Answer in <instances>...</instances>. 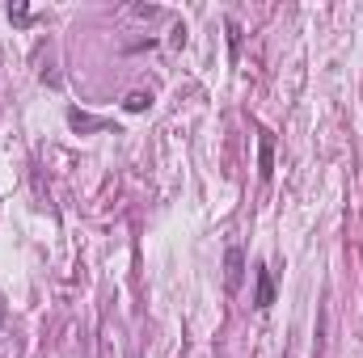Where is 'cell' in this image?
<instances>
[{
    "mask_svg": "<svg viewBox=\"0 0 363 358\" xmlns=\"http://www.w3.org/2000/svg\"><path fill=\"white\" fill-rule=\"evenodd\" d=\"M241 278H245V253H241V245H228V253H224V287L241 291Z\"/></svg>",
    "mask_w": 363,
    "mask_h": 358,
    "instance_id": "obj_1",
    "label": "cell"
},
{
    "mask_svg": "<svg viewBox=\"0 0 363 358\" xmlns=\"http://www.w3.org/2000/svg\"><path fill=\"white\" fill-rule=\"evenodd\" d=\"M271 304H274V278L267 266H258V274H254V308L267 312Z\"/></svg>",
    "mask_w": 363,
    "mask_h": 358,
    "instance_id": "obj_2",
    "label": "cell"
},
{
    "mask_svg": "<svg viewBox=\"0 0 363 358\" xmlns=\"http://www.w3.org/2000/svg\"><path fill=\"white\" fill-rule=\"evenodd\" d=\"M271 173H274V135L258 131V178L267 181Z\"/></svg>",
    "mask_w": 363,
    "mask_h": 358,
    "instance_id": "obj_3",
    "label": "cell"
},
{
    "mask_svg": "<svg viewBox=\"0 0 363 358\" xmlns=\"http://www.w3.org/2000/svg\"><path fill=\"white\" fill-rule=\"evenodd\" d=\"M68 122H72L77 131H106V127H110L106 118H93V114H81V110H68Z\"/></svg>",
    "mask_w": 363,
    "mask_h": 358,
    "instance_id": "obj_4",
    "label": "cell"
},
{
    "mask_svg": "<svg viewBox=\"0 0 363 358\" xmlns=\"http://www.w3.org/2000/svg\"><path fill=\"white\" fill-rule=\"evenodd\" d=\"M148 105H152V93H127V101H123L127 114H144Z\"/></svg>",
    "mask_w": 363,
    "mask_h": 358,
    "instance_id": "obj_5",
    "label": "cell"
},
{
    "mask_svg": "<svg viewBox=\"0 0 363 358\" xmlns=\"http://www.w3.org/2000/svg\"><path fill=\"white\" fill-rule=\"evenodd\" d=\"M228 51H233V59H237V51H241V25H237V21H228Z\"/></svg>",
    "mask_w": 363,
    "mask_h": 358,
    "instance_id": "obj_6",
    "label": "cell"
},
{
    "mask_svg": "<svg viewBox=\"0 0 363 358\" xmlns=\"http://www.w3.org/2000/svg\"><path fill=\"white\" fill-rule=\"evenodd\" d=\"M26 17H30V8H26V4H13V8H9V21H26Z\"/></svg>",
    "mask_w": 363,
    "mask_h": 358,
    "instance_id": "obj_7",
    "label": "cell"
},
{
    "mask_svg": "<svg viewBox=\"0 0 363 358\" xmlns=\"http://www.w3.org/2000/svg\"><path fill=\"white\" fill-rule=\"evenodd\" d=\"M0 321H4V308H0Z\"/></svg>",
    "mask_w": 363,
    "mask_h": 358,
    "instance_id": "obj_8",
    "label": "cell"
}]
</instances>
